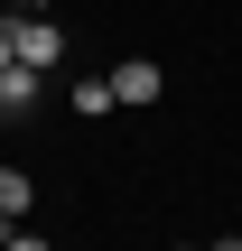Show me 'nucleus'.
<instances>
[{
    "label": "nucleus",
    "mask_w": 242,
    "mask_h": 251,
    "mask_svg": "<svg viewBox=\"0 0 242 251\" xmlns=\"http://www.w3.org/2000/svg\"><path fill=\"white\" fill-rule=\"evenodd\" d=\"M9 56L47 75V65L65 56V28H47V9H9Z\"/></svg>",
    "instance_id": "nucleus-1"
},
{
    "label": "nucleus",
    "mask_w": 242,
    "mask_h": 251,
    "mask_svg": "<svg viewBox=\"0 0 242 251\" xmlns=\"http://www.w3.org/2000/svg\"><path fill=\"white\" fill-rule=\"evenodd\" d=\"M159 93H168V75H159L149 56H121V65H112V102H121V112H140V102H159Z\"/></svg>",
    "instance_id": "nucleus-2"
},
{
    "label": "nucleus",
    "mask_w": 242,
    "mask_h": 251,
    "mask_svg": "<svg viewBox=\"0 0 242 251\" xmlns=\"http://www.w3.org/2000/svg\"><path fill=\"white\" fill-rule=\"evenodd\" d=\"M37 84H47L37 65H0V121H19V112L37 102Z\"/></svg>",
    "instance_id": "nucleus-3"
},
{
    "label": "nucleus",
    "mask_w": 242,
    "mask_h": 251,
    "mask_svg": "<svg viewBox=\"0 0 242 251\" xmlns=\"http://www.w3.org/2000/svg\"><path fill=\"white\" fill-rule=\"evenodd\" d=\"M65 102H75L84 121H103V112H121V102H112V75H75V93H65Z\"/></svg>",
    "instance_id": "nucleus-4"
},
{
    "label": "nucleus",
    "mask_w": 242,
    "mask_h": 251,
    "mask_svg": "<svg viewBox=\"0 0 242 251\" xmlns=\"http://www.w3.org/2000/svg\"><path fill=\"white\" fill-rule=\"evenodd\" d=\"M28 214V168H0V224Z\"/></svg>",
    "instance_id": "nucleus-5"
},
{
    "label": "nucleus",
    "mask_w": 242,
    "mask_h": 251,
    "mask_svg": "<svg viewBox=\"0 0 242 251\" xmlns=\"http://www.w3.org/2000/svg\"><path fill=\"white\" fill-rule=\"evenodd\" d=\"M0 251H47V233H19V224H0Z\"/></svg>",
    "instance_id": "nucleus-6"
},
{
    "label": "nucleus",
    "mask_w": 242,
    "mask_h": 251,
    "mask_svg": "<svg viewBox=\"0 0 242 251\" xmlns=\"http://www.w3.org/2000/svg\"><path fill=\"white\" fill-rule=\"evenodd\" d=\"M0 65H19V56H9V19H0Z\"/></svg>",
    "instance_id": "nucleus-7"
},
{
    "label": "nucleus",
    "mask_w": 242,
    "mask_h": 251,
    "mask_svg": "<svg viewBox=\"0 0 242 251\" xmlns=\"http://www.w3.org/2000/svg\"><path fill=\"white\" fill-rule=\"evenodd\" d=\"M205 251H242V233H224V242H205Z\"/></svg>",
    "instance_id": "nucleus-8"
},
{
    "label": "nucleus",
    "mask_w": 242,
    "mask_h": 251,
    "mask_svg": "<svg viewBox=\"0 0 242 251\" xmlns=\"http://www.w3.org/2000/svg\"><path fill=\"white\" fill-rule=\"evenodd\" d=\"M0 9H47V0H0Z\"/></svg>",
    "instance_id": "nucleus-9"
},
{
    "label": "nucleus",
    "mask_w": 242,
    "mask_h": 251,
    "mask_svg": "<svg viewBox=\"0 0 242 251\" xmlns=\"http://www.w3.org/2000/svg\"><path fill=\"white\" fill-rule=\"evenodd\" d=\"M187 251H196V242H187Z\"/></svg>",
    "instance_id": "nucleus-10"
}]
</instances>
